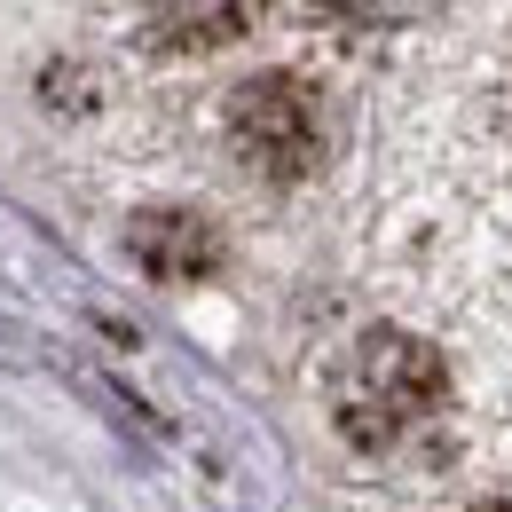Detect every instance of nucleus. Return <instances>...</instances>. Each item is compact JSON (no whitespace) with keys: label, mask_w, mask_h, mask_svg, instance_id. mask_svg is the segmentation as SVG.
I'll return each mask as SVG.
<instances>
[{"label":"nucleus","mask_w":512,"mask_h":512,"mask_svg":"<svg viewBox=\"0 0 512 512\" xmlns=\"http://www.w3.org/2000/svg\"><path fill=\"white\" fill-rule=\"evenodd\" d=\"M316 8L339 24H418L434 0H316Z\"/></svg>","instance_id":"obj_5"},{"label":"nucleus","mask_w":512,"mask_h":512,"mask_svg":"<svg viewBox=\"0 0 512 512\" xmlns=\"http://www.w3.org/2000/svg\"><path fill=\"white\" fill-rule=\"evenodd\" d=\"M229 150L253 166L260 182H308L323 158H331V111H323V87L300 71H253L229 111H221Z\"/></svg>","instance_id":"obj_2"},{"label":"nucleus","mask_w":512,"mask_h":512,"mask_svg":"<svg viewBox=\"0 0 512 512\" xmlns=\"http://www.w3.org/2000/svg\"><path fill=\"white\" fill-rule=\"evenodd\" d=\"M127 253L150 284L190 292V284H213V276H221L229 245H221L213 213H197V205H142L127 221Z\"/></svg>","instance_id":"obj_3"},{"label":"nucleus","mask_w":512,"mask_h":512,"mask_svg":"<svg viewBox=\"0 0 512 512\" xmlns=\"http://www.w3.org/2000/svg\"><path fill=\"white\" fill-rule=\"evenodd\" d=\"M268 0H134V24L158 40V48H182V56H205V48H229L260 24Z\"/></svg>","instance_id":"obj_4"},{"label":"nucleus","mask_w":512,"mask_h":512,"mask_svg":"<svg viewBox=\"0 0 512 512\" xmlns=\"http://www.w3.org/2000/svg\"><path fill=\"white\" fill-rule=\"evenodd\" d=\"M442 410H449L442 355L402 323H371L331 371V426L363 457H394V449L426 442L442 426Z\"/></svg>","instance_id":"obj_1"},{"label":"nucleus","mask_w":512,"mask_h":512,"mask_svg":"<svg viewBox=\"0 0 512 512\" xmlns=\"http://www.w3.org/2000/svg\"><path fill=\"white\" fill-rule=\"evenodd\" d=\"M473 512H512V497H481V505H473Z\"/></svg>","instance_id":"obj_6"}]
</instances>
